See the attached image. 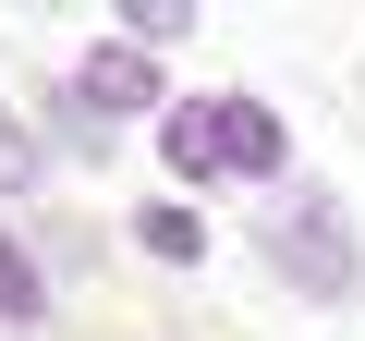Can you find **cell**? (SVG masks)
<instances>
[{
    "label": "cell",
    "mask_w": 365,
    "mask_h": 341,
    "mask_svg": "<svg viewBox=\"0 0 365 341\" xmlns=\"http://www.w3.org/2000/svg\"><path fill=\"white\" fill-rule=\"evenodd\" d=\"M268 268H280L292 292L341 305V292L365 280V244H353V208H341V195H317V183H292V195L268 208Z\"/></svg>",
    "instance_id": "obj_1"
},
{
    "label": "cell",
    "mask_w": 365,
    "mask_h": 341,
    "mask_svg": "<svg viewBox=\"0 0 365 341\" xmlns=\"http://www.w3.org/2000/svg\"><path fill=\"white\" fill-rule=\"evenodd\" d=\"M73 110L86 122H122V110H158V61L122 37V49H86V73H73Z\"/></svg>",
    "instance_id": "obj_2"
},
{
    "label": "cell",
    "mask_w": 365,
    "mask_h": 341,
    "mask_svg": "<svg viewBox=\"0 0 365 341\" xmlns=\"http://www.w3.org/2000/svg\"><path fill=\"white\" fill-rule=\"evenodd\" d=\"M220 170H244V183H280L292 170V134L268 98H220Z\"/></svg>",
    "instance_id": "obj_3"
},
{
    "label": "cell",
    "mask_w": 365,
    "mask_h": 341,
    "mask_svg": "<svg viewBox=\"0 0 365 341\" xmlns=\"http://www.w3.org/2000/svg\"><path fill=\"white\" fill-rule=\"evenodd\" d=\"M158 158L182 170V183H207L220 170V110H158Z\"/></svg>",
    "instance_id": "obj_4"
},
{
    "label": "cell",
    "mask_w": 365,
    "mask_h": 341,
    "mask_svg": "<svg viewBox=\"0 0 365 341\" xmlns=\"http://www.w3.org/2000/svg\"><path fill=\"white\" fill-rule=\"evenodd\" d=\"M37 305H49V280H37V256L0 232V329H37Z\"/></svg>",
    "instance_id": "obj_5"
},
{
    "label": "cell",
    "mask_w": 365,
    "mask_h": 341,
    "mask_svg": "<svg viewBox=\"0 0 365 341\" xmlns=\"http://www.w3.org/2000/svg\"><path fill=\"white\" fill-rule=\"evenodd\" d=\"M134 244H146V256H170V268H195V256H207V220H195V208H146V220H134Z\"/></svg>",
    "instance_id": "obj_6"
},
{
    "label": "cell",
    "mask_w": 365,
    "mask_h": 341,
    "mask_svg": "<svg viewBox=\"0 0 365 341\" xmlns=\"http://www.w3.org/2000/svg\"><path fill=\"white\" fill-rule=\"evenodd\" d=\"M37 170H49V146H37V134H25L13 110H0V195H25V183H37Z\"/></svg>",
    "instance_id": "obj_7"
},
{
    "label": "cell",
    "mask_w": 365,
    "mask_h": 341,
    "mask_svg": "<svg viewBox=\"0 0 365 341\" xmlns=\"http://www.w3.org/2000/svg\"><path fill=\"white\" fill-rule=\"evenodd\" d=\"M122 25H134V49H170V37H195V13H182V0H122Z\"/></svg>",
    "instance_id": "obj_8"
}]
</instances>
